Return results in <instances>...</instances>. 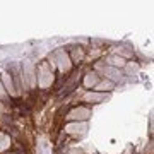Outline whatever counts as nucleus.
I'll return each mask as SVG.
<instances>
[{
    "mask_svg": "<svg viewBox=\"0 0 154 154\" xmlns=\"http://www.w3.org/2000/svg\"><path fill=\"white\" fill-rule=\"evenodd\" d=\"M110 63H113V65H123V58H118V57H111V58H110Z\"/></svg>",
    "mask_w": 154,
    "mask_h": 154,
    "instance_id": "nucleus-1",
    "label": "nucleus"
}]
</instances>
